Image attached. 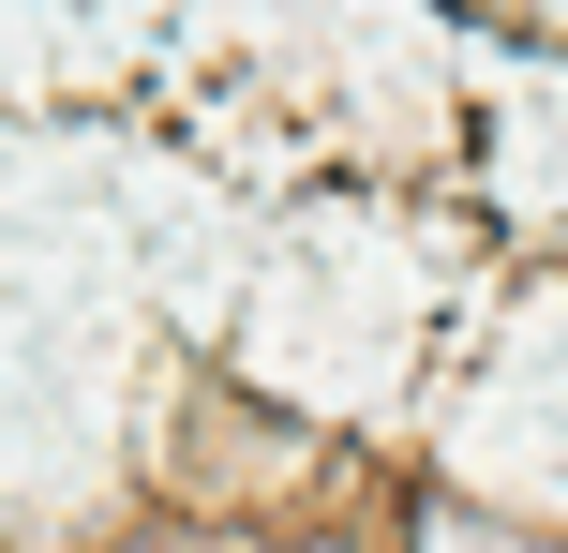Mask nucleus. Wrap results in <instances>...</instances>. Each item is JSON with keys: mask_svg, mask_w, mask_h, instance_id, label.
<instances>
[]
</instances>
